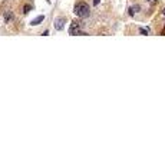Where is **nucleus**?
<instances>
[{
  "label": "nucleus",
  "mask_w": 165,
  "mask_h": 144,
  "mask_svg": "<svg viewBox=\"0 0 165 144\" xmlns=\"http://www.w3.org/2000/svg\"><path fill=\"white\" fill-rule=\"evenodd\" d=\"M73 12H75V14H76L78 17L85 19V17L89 16L91 9H89V6H88L86 3H83V2H78V3L75 4V7H73Z\"/></svg>",
  "instance_id": "nucleus-1"
},
{
  "label": "nucleus",
  "mask_w": 165,
  "mask_h": 144,
  "mask_svg": "<svg viewBox=\"0 0 165 144\" xmlns=\"http://www.w3.org/2000/svg\"><path fill=\"white\" fill-rule=\"evenodd\" d=\"M69 35H86L85 32H80V22L75 20L72 22L71 28H69Z\"/></svg>",
  "instance_id": "nucleus-2"
},
{
  "label": "nucleus",
  "mask_w": 165,
  "mask_h": 144,
  "mask_svg": "<svg viewBox=\"0 0 165 144\" xmlns=\"http://www.w3.org/2000/svg\"><path fill=\"white\" fill-rule=\"evenodd\" d=\"M65 23H66V19H65V17L56 19V20H55V29H56V30H62V29L65 28Z\"/></svg>",
  "instance_id": "nucleus-3"
},
{
  "label": "nucleus",
  "mask_w": 165,
  "mask_h": 144,
  "mask_svg": "<svg viewBox=\"0 0 165 144\" xmlns=\"http://www.w3.org/2000/svg\"><path fill=\"white\" fill-rule=\"evenodd\" d=\"M43 20H45V16H37V17H35L33 20L30 22V25H32V26H37V25L42 23Z\"/></svg>",
  "instance_id": "nucleus-4"
},
{
  "label": "nucleus",
  "mask_w": 165,
  "mask_h": 144,
  "mask_svg": "<svg viewBox=\"0 0 165 144\" xmlns=\"http://www.w3.org/2000/svg\"><path fill=\"white\" fill-rule=\"evenodd\" d=\"M139 10H141V6H139V4H135V6L129 7V16H134V14L138 13Z\"/></svg>",
  "instance_id": "nucleus-5"
},
{
  "label": "nucleus",
  "mask_w": 165,
  "mask_h": 144,
  "mask_svg": "<svg viewBox=\"0 0 165 144\" xmlns=\"http://www.w3.org/2000/svg\"><path fill=\"white\" fill-rule=\"evenodd\" d=\"M139 32H141V35H149V28H139Z\"/></svg>",
  "instance_id": "nucleus-6"
},
{
  "label": "nucleus",
  "mask_w": 165,
  "mask_h": 144,
  "mask_svg": "<svg viewBox=\"0 0 165 144\" xmlns=\"http://www.w3.org/2000/svg\"><path fill=\"white\" fill-rule=\"evenodd\" d=\"M12 19H13V14H12V12H6V13H4V20L10 22Z\"/></svg>",
  "instance_id": "nucleus-7"
},
{
  "label": "nucleus",
  "mask_w": 165,
  "mask_h": 144,
  "mask_svg": "<svg viewBox=\"0 0 165 144\" xmlns=\"http://www.w3.org/2000/svg\"><path fill=\"white\" fill-rule=\"evenodd\" d=\"M30 10H32V6H30V4H26V6L23 7V13H29Z\"/></svg>",
  "instance_id": "nucleus-8"
},
{
  "label": "nucleus",
  "mask_w": 165,
  "mask_h": 144,
  "mask_svg": "<svg viewBox=\"0 0 165 144\" xmlns=\"http://www.w3.org/2000/svg\"><path fill=\"white\" fill-rule=\"evenodd\" d=\"M99 3H100V0H93V4H95V6H98Z\"/></svg>",
  "instance_id": "nucleus-9"
},
{
  "label": "nucleus",
  "mask_w": 165,
  "mask_h": 144,
  "mask_svg": "<svg viewBox=\"0 0 165 144\" xmlns=\"http://www.w3.org/2000/svg\"><path fill=\"white\" fill-rule=\"evenodd\" d=\"M162 16H164V17H165V9H164V10H162Z\"/></svg>",
  "instance_id": "nucleus-10"
},
{
  "label": "nucleus",
  "mask_w": 165,
  "mask_h": 144,
  "mask_svg": "<svg viewBox=\"0 0 165 144\" xmlns=\"http://www.w3.org/2000/svg\"><path fill=\"white\" fill-rule=\"evenodd\" d=\"M146 2H151V3H154V2H155V0H146Z\"/></svg>",
  "instance_id": "nucleus-11"
},
{
  "label": "nucleus",
  "mask_w": 165,
  "mask_h": 144,
  "mask_svg": "<svg viewBox=\"0 0 165 144\" xmlns=\"http://www.w3.org/2000/svg\"><path fill=\"white\" fill-rule=\"evenodd\" d=\"M164 33H165V29H164Z\"/></svg>",
  "instance_id": "nucleus-12"
}]
</instances>
